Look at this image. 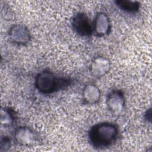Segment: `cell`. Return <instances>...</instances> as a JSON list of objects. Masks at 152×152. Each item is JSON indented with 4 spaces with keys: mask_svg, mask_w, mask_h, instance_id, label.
<instances>
[{
    "mask_svg": "<svg viewBox=\"0 0 152 152\" xmlns=\"http://www.w3.org/2000/svg\"><path fill=\"white\" fill-rule=\"evenodd\" d=\"M118 136V126L109 122L96 124L88 131V142L94 148L99 150L107 148L113 145Z\"/></svg>",
    "mask_w": 152,
    "mask_h": 152,
    "instance_id": "obj_1",
    "label": "cell"
},
{
    "mask_svg": "<svg viewBox=\"0 0 152 152\" xmlns=\"http://www.w3.org/2000/svg\"><path fill=\"white\" fill-rule=\"evenodd\" d=\"M71 83L72 81L69 78L57 77L49 69H44L36 75L34 86L39 93L49 94L66 88Z\"/></svg>",
    "mask_w": 152,
    "mask_h": 152,
    "instance_id": "obj_2",
    "label": "cell"
},
{
    "mask_svg": "<svg viewBox=\"0 0 152 152\" xmlns=\"http://www.w3.org/2000/svg\"><path fill=\"white\" fill-rule=\"evenodd\" d=\"M10 41L17 46H26L31 40V35L28 27L22 24L12 25L8 31Z\"/></svg>",
    "mask_w": 152,
    "mask_h": 152,
    "instance_id": "obj_3",
    "label": "cell"
},
{
    "mask_svg": "<svg viewBox=\"0 0 152 152\" xmlns=\"http://www.w3.org/2000/svg\"><path fill=\"white\" fill-rule=\"evenodd\" d=\"M71 26L75 33L80 36L90 37L93 34V23L84 12H77L72 18Z\"/></svg>",
    "mask_w": 152,
    "mask_h": 152,
    "instance_id": "obj_4",
    "label": "cell"
},
{
    "mask_svg": "<svg viewBox=\"0 0 152 152\" xmlns=\"http://www.w3.org/2000/svg\"><path fill=\"white\" fill-rule=\"evenodd\" d=\"M106 103L108 110L113 115L121 114L125 106V98L124 92L119 89H115L107 94Z\"/></svg>",
    "mask_w": 152,
    "mask_h": 152,
    "instance_id": "obj_5",
    "label": "cell"
},
{
    "mask_svg": "<svg viewBox=\"0 0 152 152\" xmlns=\"http://www.w3.org/2000/svg\"><path fill=\"white\" fill-rule=\"evenodd\" d=\"M93 34L97 37H103L110 31L111 23L108 15L103 12H99L96 14L93 22Z\"/></svg>",
    "mask_w": 152,
    "mask_h": 152,
    "instance_id": "obj_6",
    "label": "cell"
},
{
    "mask_svg": "<svg viewBox=\"0 0 152 152\" xmlns=\"http://www.w3.org/2000/svg\"><path fill=\"white\" fill-rule=\"evenodd\" d=\"M14 138L18 144L28 147L35 142L36 135L33 130L28 126H20L15 129Z\"/></svg>",
    "mask_w": 152,
    "mask_h": 152,
    "instance_id": "obj_7",
    "label": "cell"
},
{
    "mask_svg": "<svg viewBox=\"0 0 152 152\" xmlns=\"http://www.w3.org/2000/svg\"><path fill=\"white\" fill-rule=\"evenodd\" d=\"M110 68V61L107 58L103 56H97L92 60L90 70L93 76L100 78L109 72Z\"/></svg>",
    "mask_w": 152,
    "mask_h": 152,
    "instance_id": "obj_8",
    "label": "cell"
},
{
    "mask_svg": "<svg viewBox=\"0 0 152 152\" xmlns=\"http://www.w3.org/2000/svg\"><path fill=\"white\" fill-rule=\"evenodd\" d=\"M83 100L86 104H94L97 103L101 96L100 89L94 84L86 85L82 92Z\"/></svg>",
    "mask_w": 152,
    "mask_h": 152,
    "instance_id": "obj_9",
    "label": "cell"
},
{
    "mask_svg": "<svg viewBox=\"0 0 152 152\" xmlns=\"http://www.w3.org/2000/svg\"><path fill=\"white\" fill-rule=\"evenodd\" d=\"M17 119L15 112L10 107H2L0 111V123L2 127L9 128L14 125Z\"/></svg>",
    "mask_w": 152,
    "mask_h": 152,
    "instance_id": "obj_10",
    "label": "cell"
},
{
    "mask_svg": "<svg viewBox=\"0 0 152 152\" xmlns=\"http://www.w3.org/2000/svg\"><path fill=\"white\" fill-rule=\"evenodd\" d=\"M115 3L121 10L130 14L137 12L140 8V2L135 1L117 0Z\"/></svg>",
    "mask_w": 152,
    "mask_h": 152,
    "instance_id": "obj_11",
    "label": "cell"
},
{
    "mask_svg": "<svg viewBox=\"0 0 152 152\" xmlns=\"http://www.w3.org/2000/svg\"><path fill=\"white\" fill-rule=\"evenodd\" d=\"M11 146V140L7 136H1L0 141V151L4 152L10 150Z\"/></svg>",
    "mask_w": 152,
    "mask_h": 152,
    "instance_id": "obj_12",
    "label": "cell"
},
{
    "mask_svg": "<svg viewBox=\"0 0 152 152\" xmlns=\"http://www.w3.org/2000/svg\"><path fill=\"white\" fill-rule=\"evenodd\" d=\"M151 108H149L146 110L144 114V119L145 120H146L147 122L151 123Z\"/></svg>",
    "mask_w": 152,
    "mask_h": 152,
    "instance_id": "obj_13",
    "label": "cell"
}]
</instances>
